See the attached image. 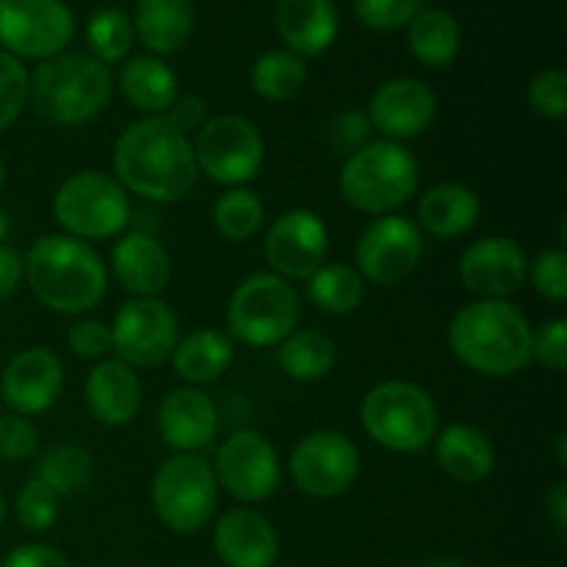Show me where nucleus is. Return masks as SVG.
Instances as JSON below:
<instances>
[{
  "label": "nucleus",
  "instance_id": "f3484780",
  "mask_svg": "<svg viewBox=\"0 0 567 567\" xmlns=\"http://www.w3.org/2000/svg\"><path fill=\"white\" fill-rule=\"evenodd\" d=\"M529 255L515 238L487 236L460 258V280L476 299H507L524 288Z\"/></svg>",
  "mask_w": 567,
  "mask_h": 567
},
{
  "label": "nucleus",
  "instance_id": "423d86ee",
  "mask_svg": "<svg viewBox=\"0 0 567 567\" xmlns=\"http://www.w3.org/2000/svg\"><path fill=\"white\" fill-rule=\"evenodd\" d=\"M360 424L377 446L396 454H419L435 441L437 404L415 382L388 380L363 396Z\"/></svg>",
  "mask_w": 567,
  "mask_h": 567
},
{
  "label": "nucleus",
  "instance_id": "6e6d98bb",
  "mask_svg": "<svg viewBox=\"0 0 567 567\" xmlns=\"http://www.w3.org/2000/svg\"><path fill=\"white\" fill-rule=\"evenodd\" d=\"M3 183H6V164L3 158H0V188H3Z\"/></svg>",
  "mask_w": 567,
  "mask_h": 567
},
{
  "label": "nucleus",
  "instance_id": "2f4dec72",
  "mask_svg": "<svg viewBox=\"0 0 567 567\" xmlns=\"http://www.w3.org/2000/svg\"><path fill=\"white\" fill-rule=\"evenodd\" d=\"M308 299L330 316H349L363 305L365 280L354 266L330 264L308 277Z\"/></svg>",
  "mask_w": 567,
  "mask_h": 567
},
{
  "label": "nucleus",
  "instance_id": "0eeeda50",
  "mask_svg": "<svg viewBox=\"0 0 567 567\" xmlns=\"http://www.w3.org/2000/svg\"><path fill=\"white\" fill-rule=\"evenodd\" d=\"M302 302L297 288L275 271H255L227 302V332L255 349L280 347L299 327Z\"/></svg>",
  "mask_w": 567,
  "mask_h": 567
},
{
  "label": "nucleus",
  "instance_id": "f8f14e48",
  "mask_svg": "<svg viewBox=\"0 0 567 567\" xmlns=\"http://www.w3.org/2000/svg\"><path fill=\"white\" fill-rule=\"evenodd\" d=\"M75 37L64 0H0V50L14 59L48 61Z\"/></svg>",
  "mask_w": 567,
  "mask_h": 567
},
{
  "label": "nucleus",
  "instance_id": "39448f33",
  "mask_svg": "<svg viewBox=\"0 0 567 567\" xmlns=\"http://www.w3.org/2000/svg\"><path fill=\"white\" fill-rule=\"evenodd\" d=\"M338 188L360 214L388 216L419 188V161L399 142H369L343 161Z\"/></svg>",
  "mask_w": 567,
  "mask_h": 567
},
{
  "label": "nucleus",
  "instance_id": "6ab92c4d",
  "mask_svg": "<svg viewBox=\"0 0 567 567\" xmlns=\"http://www.w3.org/2000/svg\"><path fill=\"white\" fill-rule=\"evenodd\" d=\"M365 116L388 142L402 144L404 138L430 131L437 116V97L419 78H393L371 94Z\"/></svg>",
  "mask_w": 567,
  "mask_h": 567
},
{
  "label": "nucleus",
  "instance_id": "4468645a",
  "mask_svg": "<svg viewBox=\"0 0 567 567\" xmlns=\"http://www.w3.org/2000/svg\"><path fill=\"white\" fill-rule=\"evenodd\" d=\"M293 485L313 498H336L354 485L360 474V452L347 435L332 430H316L293 446Z\"/></svg>",
  "mask_w": 567,
  "mask_h": 567
},
{
  "label": "nucleus",
  "instance_id": "864d4df0",
  "mask_svg": "<svg viewBox=\"0 0 567 567\" xmlns=\"http://www.w3.org/2000/svg\"><path fill=\"white\" fill-rule=\"evenodd\" d=\"M426 567H463L457 563V559H435V563H430Z\"/></svg>",
  "mask_w": 567,
  "mask_h": 567
},
{
  "label": "nucleus",
  "instance_id": "b1692460",
  "mask_svg": "<svg viewBox=\"0 0 567 567\" xmlns=\"http://www.w3.org/2000/svg\"><path fill=\"white\" fill-rule=\"evenodd\" d=\"M86 408L103 426H125L142 410V382L122 360H97L86 377Z\"/></svg>",
  "mask_w": 567,
  "mask_h": 567
},
{
  "label": "nucleus",
  "instance_id": "cd10ccee",
  "mask_svg": "<svg viewBox=\"0 0 567 567\" xmlns=\"http://www.w3.org/2000/svg\"><path fill=\"white\" fill-rule=\"evenodd\" d=\"M120 92L144 116H164L181 94L175 70L153 53L133 55L125 61L120 72Z\"/></svg>",
  "mask_w": 567,
  "mask_h": 567
},
{
  "label": "nucleus",
  "instance_id": "de8ad7c7",
  "mask_svg": "<svg viewBox=\"0 0 567 567\" xmlns=\"http://www.w3.org/2000/svg\"><path fill=\"white\" fill-rule=\"evenodd\" d=\"M0 567H70V559L53 546L44 543H28V546L14 548L6 554Z\"/></svg>",
  "mask_w": 567,
  "mask_h": 567
},
{
  "label": "nucleus",
  "instance_id": "a211bd4d",
  "mask_svg": "<svg viewBox=\"0 0 567 567\" xmlns=\"http://www.w3.org/2000/svg\"><path fill=\"white\" fill-rule=\"evenodd\" d=\"M64 388V365L50 349L31 347L17 352L0 374V402L14 415L44 413L53 408Z\"/></svg>",
  "mask_w": 567,
  "mask_h": 567
},
{
  "label": "nucleus",
  "instance_id": "8fccbe9b",
  "mask_svg": "<svg viewBox=\"0 0 567 567\" xmlns=\"http://www.w3.org/2000/svg\"><path fill=\"white\" fill-rule=\"evenodd\" d=\"M546 513L548 518L554 520L559 532H565L567 526V482L559 480L557 485L551 487V493L546 496Z\"/></svg>",
  "mask_w": 567,
  "mask_h": 567
},
{
  "label": "nucleus",
  "instance_id": "c756f323",
  "mask_svg": "<svg viewBox=\"0 0 567 567\" xmlns=\"http://www.w3.org/2000/svg\"><path fill=\"white\" fill-rule=\"evenodd\" d=\"M463 31L446 9H421L408 25V48L430 70H443L460 55Z\"/></svg>",
  "mask_w": 567,
  "mask_h": 567
},
{
  "label": "nucleus",
  "instance_id": "3c124183",
  "mask_svg": "<svg viewBox=\"0 0 567 567\" xmlns=\"http://www.w3.org/2000/svg\"><path fill=\"white\" fill-rule=\"evenodd\" d=\"M9 233H11V219H9V210H6L3 205H0V244H3L6 238H9Z\"/></svg>",
  "mask_w": 567,
  "mask_h": 567
},
{
  "label": "nucleus",
  "instance_id": "dca6fc26",
  "mask_svg": "<svg viewBox=\"0 0 567 567\" xmlns=\"http://www.w3.org/2000/svg\"><path fill=\"white\" fill-rule=\"evenodd\" d=\"M327 247H330L327 225L319 214L305 208L277 216L264 241L271 271L288 282L308 280L310 275H316L324 266Z\"/></svg>",
  "mask_w": 567,
  "mask_h": 567
},
{
  "label": "nucleus",
  "instance_id": "603ef678",
  "mask_svg": "<svg viewBox=\"0 0 567 567\" xmlns=\"http://www.w3.org/2000/svg\"><path fill=\"white\" fill-rule=\"evenodd\" d=\"M557 460H559V468H567V435L557 437Z\"/></svg>",
  "mask_w": 567,
  "mask_h": 567
},
{
  "label": "nucleus",
  "instance_id": "ddd939ff",
  "mask_svg": "<svg viewBox=\"0 0 567 567\" xmlns=\"http://www.w3.org/2000/svg\"><path fill=\"white\" fill-rule=\"evenodd\" d=\"M424 236L408 216L388 214L371 221L358 238L354 264L363 280L374 286H399L421 264Z\"/></svg>",
  "mask_w": 567,
  "mask_h": 567
},
{
  "label": "nucleus",
  "instance_id": "9d476101",
  "mask_svg": "<svg viewBox=\"0 0 567 567\" xmlns=\"http://www.w3.org/2000/svg\"><path fill=\"white\" fill-rule=\"evenodd\" d=\"M199 175L219 186L236 188L258 177L264 169L266 144L258 127L238 114H221L205 122L194 142Z\"/></svg>",
  "mask_w": 567,
  "mask_h": 567
},
{
  "label": "nucleus",
  "instance_id": "20e7f679",
  "mask_svg": "<svg viewBox=\"0 0 567 567\" xmlns=\"http://www.w3.org/2000/svg\"><path fill=\"white\" fill-rule=\"evenodd\" d=\"M114 94V75L89 53H59L33 70L28 103L50 125H86L103 114Z\"/></svg>",
  "mask_w": 567,
  "mask_h": 567
},
{
  "label": "nucleus",
  "instance_id": "f704fd0d",
  "mask_svg": "<svg viewBox=\"0 0 567 567\" xmlns=\"http://www.w3.org/2000/svg\"><path fill=\"white\" fill-rule=\"evenodd\" d=\"M133 42H136V31H133V20L116 6H105L97 9L86 22V44L89 55L103 61L105 66L125 61L131 53Z\"/></svg>",
  "mask_w": 567,
  "mask_h": 567
},
{
  "label": "nucleus",
  "instance_id": "1a4fd4ad",
  "mask_svg": "<svg viewBox=\"0 0 567 567\" xmlns=\"http://www.w3.org/2000/svg\"><path fill=\"white\" fill-rule=\"evenodd\" d=\"M150 496L166 529L192 535L214 518L219 485L208 460L199 454H175L155 471Z\"/></svg>",
  "mask_w": 567,
  "mask_h": 567
},
{
  "label": "nucleus",
  "instance_id": "72a5a7b5",
  "mask_svg": "<svg viewBox=\"0 0 567 567\" xmlns=\"http://www.w3.org/2000/svg\"><path fill=\"white\" fill-rule=\"evenodd\" d=\"M94 474L92 454L83 446H72V443H61V446L48 449L39 457L33 476L50 487L59 498H70L75 493L86 491Z\"/></svg>",
  "mask_w": 567,
  "mask_h": 567
},
{
  "label": "nucleus",
  "instance_id": "2eb2a0df",
  "mask_svg": "<svg viewBox=\"0 0 567 567\" xmlns=\"http://www.w3.org/2000/svg\"><path fill=\"white\" fill-rule=\"evenodd\" d=\"M216 485L244 504L266 502L280 485V460L275 446L252 430L233 432L214 460Z\"/></svg>",
  "mask_w": 567,
  "mask_h": 567
},
{
  "label": "nucleus",
  "instance_id": "7ed1b4c3",
  "mask_svg": "<svg viewBox=\"0 0 567 567\" xmlns=\"http://www.w3.org/2000/svg\"><path fill=\"white\" fill-rule=\"evenodd\" d=\"M22 266L37 302L53 313H89L109 291L103 258L86 241L64 233L37 238L22 258Z\"/></svg>",
  "mask_w": 567,
  "mask_h": 567
},
{
  "label": "nucleus",
  "instance_id": "9b49d317",
  "mask_svg": "<svg viewBox=\"0 0 567 567\" xmlns=\"http://www.w3.org/2000/svg\"><path fill=\"white\" fill-rule=\"evenodd\" d=\"M181 341V324L158 297H133L111 321V352L131 369H155L172 358Z\"/></svg>",
  "mask_w": 567,
  "mask_h": 567
},
{
  "label": "nucleus",
  "instance_id": "a19ab883",
  "mask_svg": "<svg viewBox=\"0 0 567 567\" xmlns=\"http://www.w3.org/2000/svg\"><path fill=\"white\" fill-rule=\"evenodd\" d=\"M529 109L540 120L559 122L567 116V75L565 70H543L529 83Z\"/></svg>",
  "mask_w": 567,
  "mask_h": 567
},
{
  "label": "nucleus",
  "instance_id": "f257e3e1",
  "mask_svg": "<svg viewBox=\"0 0 567 567\" xmlns=\"http://www.w3.org/2000/svg\"><path fill=\"white\" fill-rule=\"evenodd\" d=\"M114 177L125 192L153 203H177L197 186L192 138L164 116H144L120 133L114 144Z\"/></svg>",
  "mask_w": 567,
  "mask_h": 567
},
{
  "label": "nucleus",
  "instance_id": "5fc2aeb1",
  "mask_svg": "<svg viewBox=\"0 0 567 567\" xmlns=\"http://www.w3.org/2000/svg\"><path fill=\"white\" fill-rule=\"evenodd\" d=\"M3 520H6V502L3 496H0V526H3Z\"/></svg>",
  "mask_w": 567,
  "mask_h": 567
},
{
  "label": "nucleus",
  "instance_id": "09e8293b",
  "mask_svg": "<svg viewBox=\"0 0 567 567\" xmlns=\"http://www.w3.org/2000/svg\"><path fill=\"white\" fill-rule=\"evenodd\" d=\"M25 280V266H22V255L14 247L0 244V302L14 297L20 282Z\"/></svg>",
  "mask_w": 567,
  "mask_h": 567
},
{
  "label": "nucleus",
  "instance_id": "49530a36",
  "mask_svg": "<svg viewBox=\"0 0 567 567\" xmlns=\"http://www.w3.org/2000/svg\"><path fill=\"white\" fill-rule=\"evenodd\" d=\"M164 120L169 122L175 131H181L183 136L199 133V127L208 122V105H205V100L197 97V94H177L175 103L166 109Z\"/></svg>",
  "mask_w": 567,
  "mask_h": 567
},
{
  "label": "nucleus",
  "instance_id": "393cba45",
  "mask_svg": "<svg viewBox=\"0 0 567 567\" xmlns=\"http://www.w3.org/2000/svg\"><path fill=\"white\" fill-rule=\"evenodd\" d=\"M435 457L443 474L463 485H476L496 468V446L480 426L471 424L446 426L435 441Z\"/></svg>",
  "mask_w": 567,
  "mask_h": 567
},
{
  "label": "nucleus",
  "instance_id": "a878e982",
  "mask_svg": "<svg viewBox=\"0 0 567 567\" xmlns=\"http://www.w3.org/2000/svg\"><path fill=\"white\" fill-rule=\"evenodd\" d=\"M133 31L158 59L177 53L194 33V0H138Z\"/></svg>",
  "mask_w": 567,
  "mask_h": 567
},
{
  "label": "nucleus",
  "instance_id": "e433bc0d",
  "mask_svg": "<svg viewBox=\"0 0 567 567\" xmlns=\"http://www.w3.org/2000/svg\"><path fill=\"white\" fill-rule=\"evenodd\" d=\"M14 509L22 529L33 532V535H42V532L53 529V524L59 520V496L44 482H39L33 476L17 493Z\"/></svg>",
  "mask_w": 567,
  "mask_h": 567
},
{
  "label": "nucleus",
  "instance_id": "c03bdc74",
  "mask_svg": "<svg viewBox=\"0 0 567 567\" xmlns=\"http://www.w3.org/2000/svg\"><path fill=\"white\" fill-rule=\"evenodd\" d=\"M532 360L548 371H565L567 369V321L551 319L532 330Z\"/></svg>",
  "mask_w": 567,
  "mask_h": 567
},
{
  "label": "nucleus",
  "instance_id": "7c9ffc66",
  "mask_svg": "<svg viewBox=\"0 0 567 567\" xmlns=\"http://www.w3.org/2000/svg\"><path fill=\"white\" fill-rule=\"evenodd\" d=\"M277 363L286 371V377L297 382H316L327 377L336 365V343L321 330H293L286 341L280 343Z\"/></svg>",
  "mask_w": 567,
  "mask_h": 567
},
{
  "label": "nucleus",
  "instance_id": "a18cd8bd",
  "mask_svg": "<svg viewBox=\"0 0 567 567\" xmlns=\"http://www.w3.org/2000/svg\"><path fill=\"white\" fill-rule=\"evenodd\" d=\"M66 347L81 360H105L111 352V324L100 319H81L66 332Z\"/></svg>",
  "mask_w": 567,
  "mask_h": 567
},
{
  "label": "nucleus",
  "instance_id": "473e14b6",
  "mask_svg": "<svg viewBox=\"0 0 567 567\" xmlns=\"http://www.w3.org/2000/svg\"><path fill=\"white\" fill-rule=\"evenodd\" d=\"M249 83L258 97L269 100V103H286L305 89L308 66H305V59L288 53V50H269L252 64Z\"/></svg>",
  "mask_w": 567,
  "mask_h": 567
},
{
  "label": "nucleus",
  "instance_id": "c9c22d12",
  "mask_svg": "<svg viewBox=\"0 0 567 567\" xmlns=\"http://www.w3.org/2000/svg\"><path fill=\"white\" fill-rule=\"evenodd\" d=\"M266 221V208L260 197L249 188H227L214 203V225L230 241H249L258 236Z\"/></svg>",
  "mask_w": 567,
  "mask_h": 567
},
{
  "label": "nucleus",
  "instance_id": "4c0bfd02",
  "mask_svg": "<svg viewBox=\"0 0 567 567\" xmlns=\"http://www.w3.org/2000/svg\"><path fill=\"white\" fill-rule=\"evenodd\" d=\"M28 86H31V75L25 64L0 50V133L9 131L28 105Z\"/></svg>",
  "mask_w": 567,
  "mask_h": 567
},
{
  "label": "nucleus",
  "instance_id": "f03ea898",
  "mask_svg": "<svg viewBox=\"0 0 567 567\" xmlns=\"http://www.w3.org/2000/svg\"><path fill=\"white\" fill-rule=\"evenodd\" d=\"M449 349L465 369L504 380L532 363V324L507 299H476L454 313Z\"/></svg>",
  "mask_w": 567,
  "mask_h": 567
},
{
  "label": "nucleus",
  "instance_id": "58836bf2",
  "mask_svg": "<svg viewBox=\"0 0 567 567\" xmlns=\"http://www.w3.org/2000/svg\"><path fill=\"white\" fill-rule=\"evenodd\" d=\"M424 0H352L358 20L371 31H402L424 9Z\"/></svg>",
  "mask_w": 567,
  "mask_h": 567
},
{
  "label": "nucleus",
  "instance_id": "aec40b11",
  "mask_svg": "<svg viewBox=\"0 0 567 567\" xmlns=\"http://www.w3.org/2000/svg\"><path fill=\"white\" fill-rule=\"evenodd\" d=\"M219 430V413L214 399L192 385L166 393L158 408L161 441L177 454H197L214 443Z\"/></svg>",
  "mask_w": 567,
  "mask_h": 567
},
{
  "label": "nucleus",
  "instance_id": "37998d69",
  "mask_svg": "<svg viewBox=\"0 0 567 567\" xmlns=\"http://www.w3.org/2000/svg\"><path fill=\"white\" fill-rule=\"evenodd\" d=\"M39 449V432L25 415H0V460L22 463L31 460Z\"/></svg>",
  "mask_w": 567,
  "mask_h": 567
},
{
  "label": "nucleus",
  "instance_id": "c85d7f7f",
  "mask_svg": "<svg viewBox=\"0 0 567 567\" xmlns=\"http://www.w3.org/2000/svg\"><path fill=\"white\" fill-rule=\"evenodd\" d=\"M233 363L230 336L219 330H194L192 336L181 338L172 352V365L186 385L199 388L219 380Z\"/></svg>",
  "mask_w": 567,
  "mask_h": 567
},
{
  "label": "nucleus",
  "instance_id": "bb28decb",
  "mask_svg": "<svg viewBox=\"0 0 567 567\" xmlns=\"http://www.w3.org/2000/svg\"><path fill=\"white\" fill-rule=\"evenodd\" d=\"M480 197L465 183H437L419 199V230L435 238H460L480 221Z\"/></svg>",
  "mask_w": 567,
  "mask_h": 567
},
{
  "label": "nucleus",
  "instance_id": "ea45409f",
  "mask_svg": "<svg viewBox=\"0 0 567 567\" xmlns=\"http://www.w3.org/2000/svg\"><path fill=\"white\" fill-rule=\"evenodd\" d=\"M540 297L548 302H565L567 299V255L565 249H540L529 260V275H526Z\"/></svg>",
  "mask_w": 567,
  "mask_h": 567
},
{
  "label": "nucleus",
  "instance_id": "79ce46f5",
  "mask_svg": "<svg viewBox=\"0 0 567 567\" xmlns=\"http://www.w3.org/2000/svg\"><path fill=\"white\" fill-rule=\"evenodd\" d=\"M369 136H371V122L369 116H365V111H358V109L341 111V114H338L324 131L327 147L338 155H347V158L352 153H358L360 147H365V144L371 142Z\"/></svg>",
  "mask_w": 567,
  "mask_h": 567
},
{
  "label": "nucleus",
  "instance_id": "4be33fe9",
  "mask_svg": "<svg viewBox=\"0 0 567 567\" xmlns=\"http://www.w3.org/2000/svg\"><path fill=\"white\" fill-rule=\"evenodd\" d=\"M341 17L332 0H277L275 31L288 53L313 59L327 53L338 37Z\"/></svg>",
  "mask_w": 567,
  "mask_h": 567
},
{
  "label": "nucleus",
  "instance_id": "5701e85b",
  "mask_svg": "<svg viewBox=\"0 0 567 567\" xmlns=\"http://www.w3.org/2000/svg\"><path fill=\"white\" fill-rule=\"evenodd\" d=\"M111 269L133 297H158L172 280V258L150 233H125L111 249Z\"/></svg>",
  "mask_w": 567,
  "mask_h": 567
},
{
  "label": "nucleus",
  "instance_id": "412c9836",
  "mask_svg": "<svg viewBox=\"0 0 567 567\" xmlns=\"http://www.w3.org/2000/svg\"><path fill=\"white\" fill-rule=\"evenodd\" d=\"M214 548L227 567H271L280 557V537L269 518L236 507L216 520Z\"/></svg>",
  "mask_w": 567,
  "mask_h": 567
},
{
  "label": "nucleus",
  "instance_id": "6e6552de",
  "mask_svg": "<svg viewBox=\"0 0 567 567\" xmlns=\"http://www.w3.org/2000/svg\"><path fill=\"white\" fill-rule=\"evenodd\" d=\"M53 216L64 236L81 241H103L120 236L131 221V199L120 181L103 172H75L53 197Z\"/></svg>",
  "mask_w": 567,
  "mask_h": 567
}]
</instances>
